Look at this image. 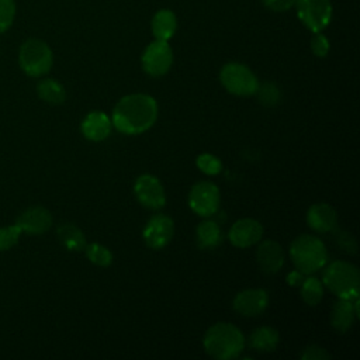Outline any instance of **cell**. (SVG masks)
Segmentation results:
<instances>
[{"label":"cell","mask_w":360,"mask_h":360,"mask_svg":"<svg viewBox=\"0 0 360 360\" xmlns=\"http://www.w3.org/2000/svg\"><path fill=\"white\" fill-rule=\"evenodd\" d=\"M158 118V101L145 93L121 97L114 105L111 122L125 135H138L148 131Z\"/></svg>","instance_id":"1"},{"label":"cell","mask_w":360,"mask_h":360,"mask_svg":"<svg viewBox=\"0 0 360 360\" xmlns=\"http://www.w3.org/2000/svg\"><path fill=\"white\" fill-rule=\"evenodd\" d=\"M245 336L239 328L229 322H217L210 326L202 338L208 356L217 360H231L240 356L245 349Z\"/></svg>","instance_id":"2"},{"label":"cell","mask_w":360,"mask_h":360,"mask_svg":"<svg viewBox=\"0 0 360 360\" xmlns=\"http://www.w3.org/2000/svg\"><path fill=\"white\" fill-rule=\"evenodd\" d=\"M290 256L295 269L305 276L321 270L328 262L323 242L314 235H298L290 245Z\"/></svg>","instance_id":"3"},{"label":"cell","mask_w":360,"mask_h":360,"mask_svg":"<svg viewBox=\"0 0 360 360\" xmlns=\"http://www.w3.org/2000/svg\"><path fill=\"white\" fill-rule=\"evenodd\" d=\"M322 283L338 298L354 300L359 297L360 274L359 269L350 262L336 260L329 263L323 270Z\"/></svg>","instance_id":"4"},{"label":"cell","mask_w":360,"mask_h":360,"mask_svg":"<svg viewBox=\"0 0 360 360\" xmlns=\"http://www.w3.org/2000/svg\"><path fill=\"white\" fill-rule=\"evenodd\" d=\"M18 63L28 76L42 77L53 65V53L46 42L38 38H30L20 48Z\"/></svg>","instance_id":"5"},{"label":"cell","mask_w":360,"mask_h":360,"mask_svg":"<svg viewBox=\"0 0 360 360\" xmlns=\"http://www.w3.org/2000/svg\"><path fill=\"white\" fill-rule=\"evenodd\" d=\"M219 80L226 91L239 97L253 96L259 87L256 75L246 65L239 62L225 63L221 68Z\"/></svg>","instance_id":"6"},{"label":"cell","mask_w":360,"mask_h":360,"mask_svg":"<svg viewBox=\"0 0 360 360\" xmlns=\"http://www.w3.org/2000/svg\"><path fill=\"white\" fill-rule=\"evenodd\" d=\"M221 204V194L217 184L208 180L197 181L188 193V207L202 218L217 214Z\"/></svg>","instance_id":"7"},{"label":"cell","mask_w":360,"mask_h":360,"mask_svg":"<svg viewBox=\"0 0 360 360\" xmlns=\"http://www.w3.org/2000/svg\"><path fill=\"white\" fill-rule=\"evenodd\" d=\"M297 15L312 32H321L332 18L330 0H297Z\"/></svg>","instance_id":"8"},{"label":"cell","mask_w":360,"mask_h":360,"mask_svg":"<svg viewBox=\"0 0 360 360\" xmlns=\"http://www.w3.org/2000/svg\"><path fill=\"white\" fill-rule=\"evenodd\" d=\"M142 69L153 77L166 75L173 65V51L167 41L155 39L150 42L141 58Z\"/></svg>","instance_id":"9"},{"label":"cell","mask_w":360,"mask_h":360,"mask_svg":"<svg viewBox=\"0 0 360 360\" xmlns=\"http://www.w3.org/2000/svg\"><path fill=\"white\" fill-rule=\"evenodd\" d=\"M136 200L149 210H160L166 204V193L160 180L153 174H141L134 184Z\"/></svg>","instance_id":"10"},{"label":"cell","mask_w":360,"mask_h":360,"mask_svg":"<svg viewBox=\"0 0 360 360\" xmlns=\"http://www.w3.org/2000/svg\"><path fill=\"white\" fill-rule=\"evenodd\" d=\"M174 233L173 219L165 214H155L149 218L142 231V238L150 249H163L172 240Z\"/></svg>","instance_id":"11"},{"label":"cell","mask_w":360,"mask_h":360,"mask_svg":"<svg viewBox=\"0 0 360 360\" xmlns=\"http://www.w3.org/2000/svg\"><path fill=\"white\" fill-rule=\"evenodd\" d=\"M263 236V226L253 218H240L228 231L229 242L240 249L259 243Z\"/></svg>","instance_id":"12"},{"label":"cell","mask_w":360,"mask_h":360,"mask_svg":"<svg viewBox=\"0 0 360 360\" xmlns=\"http://www.w3.org/2000/svg\"><path fill=\"white\" fill-rule=\"evenodd\" d=\"M269 305V294L263 288H246L239 291L233 301V309L242 316H257Z\"/></svg>","instance_id":"13"},{"label":"cell","mask_w":360,"mask_h":360,"mask_svg":"<svg viewBox=\"0 0 360 360\" xmlns=\"http://www.w3.org/2000/svg\"><path fill=\"white\" fill-rule=\"evenodd\" d=\"M15 225L30 235H42L52 226V215L45 207L34 205L17 217Z\"/></svg>","instance_id":"14"},{"label":"cell","mask_w":360,"mask_h":360,"mask_svg":"<svg viewBox=\"0 0 360 360\" xmlns=\"http://www.w3.org/2000/svg\"><path fill=\"white\" fill-rule=\"evenodd\" d=\"M256 260L262 271L266 274L277 273L284 264V250L276 240L266 239L256 249Z\"/></svg>","instance_id":"15"},{"label":"cell","mask_w":360,"mask_h":360,"mask_svg":"<svg viewBox=\"0 0 360 360\" xmlns=\"http://www.w3.org/2000/svg\"><path fill=\"white\" fill-rule=\"evenodd\" d=\"M307 224L318 233L330 232L338 225V212L326 202L312 204L307 211Z\"/></svg>","instance_id":"16"},{"label":"cell","mask_w":360,"mask_h":360,"mask_svg":"<svg viewBox=\"0 0 360 360\" xmlns=\"http://www.w3.org/2000/svg\"><path fill=\"white\" fill-rule=\"evenodd\" d=\"M82 134L86 139L93 142H100L108 138L112 129L111 118L103 111H90L82 121Z\"/></svg>","instance_id":"17"},{"label":"cell","mask_w":360,"mask_h":360,"mask_svg":"<svg viewBox=\"0 0 360 360\" xmlns=\"http://www.w3.org/2000/svg\"><path fill=\"white\" fill-rule=\"evenodd\" d=\"M359 316V311L354 308L353 300L339 298L330 312V325L336 332H346L352 328L354 319Z\"/></svg>","instance_id":"18"},{"label":"cell","mask_w":360,"mask_h":360,"mask_svg":"<svg viewBox=\"0 0 360 360\" xmlns=\"http://www.w3.org/2000/svg\"><path fill=\"white\" fill-rule=\"evenodd\" d=\"M150 28L155 39L169 41L177 30L176 14L172 10H166V8L159 10L158 13H155L152 18Z\"/></svg>","instance_id":"19"},{"label":"cell","mask_w":360,"mask_h":360,"mask_svg":"<svg viewBox=\"0 0 360 360\" xmlns=\"http://www.w3.org/2000/svg\"><path fill=\"white\" fill-rule=\"evenodd\" d=\"M280 340L278 332L271 326H260L255 329L249 336V346L253 350L270 353L274 352Z\"/></svg>","instance_id":"20"},{"label":"cell","mask_w":360,"mask_h":360,"mask_svg":"<svg viewBox=\"0 0 360 360\" xmlns=\"http://www.w3.org/2000/svg\"><path fill=\"white\" fill-rule=\"evenodd\" d=\"M195 240L200 249H214L222 242V232L215 221H201L195 228Z\"/></svg>","instance_id":"21"},{"label":"cell","mask_w":360,"mask_h":360,"mask_svg":"<svg viewBox=\"0 0 360 360\" xmlns=\"http://www.w3.org/2000/svg\"><path fill=\"white\" fill-rule=\"evenodd\" d=\"M56 235L59 242L72 252H80L84 250L87 240L84 233L73 224H62L56 229Z\"/></svg>","instance_id":"22"},{"label":"cell","mask_w":360,"mask_h":360,"mask_svg":"<svg viewBox=\"0 0 360 360\" xmlns=\"http://www.w3.org/2000/svg\"><path fill=\"white\" fill-rule=\"evenodd\" d=\"M37 94L41 100L48 104H62L66 100V90L65 87L55 79L45 77L41 79L37 84Z\"/></svg>","instance_id":"23"},{"label":"cell","mask_w":360,"mask_h":360,"mask_svg":"<svg viewBox=\"0 0 360 360\" xmlns=\"http://www.w3.org/2000/svg\"><path fill=\"white\" fill-rule=\"evenodd\" d=\"M300 288H301V298L307 305L315 307L322 301L323 283L321 280H318L316 277L309 274L308 277L304 278Z\"/></svg>","instance_id":"24"},{"label":"cell","mask_w":360,"mask_h":360,"mask_svg":"<svg viewBox=\"0 0 360 360\" xmlns=\"http://www.w3.org/2000/svg\"><path fill=\"white\" fill-rule=\"evenodd\" d=\"M84 252H86L87 259L93 264L100 266V267H108L112 263V259H114L111 250L107 246H104L101 243H97V242L87 243L86 248H84Z\"/></svg>","instance_id":"25"},{"label":"cell","mask_w":360,"mask_h":360,"mask_svg":"<svg viewBox=\"0 0 360 360\" xmlns=\"http://www.w3.org/2000/svg\"><path fill=\"white\" fill-rule=\"evenodd\" d=\"M195 165L207 176H215V174L221 173L222 167H224L221 159L218 156L212 155V153H208V152L200 153L195 159Z\"/></svg>","instance_id":"26"},{"label":"cell","mask_w":360,"mask_h":360,"mask_svg":"<svg viewBox=\"0 0 360 360\" xmlns=\"http://www.w3.org/2000/svg\"><path fill=\"white\" fill-rule=\"evenodd\" d=\"M257 98L264 105H274L280 100V90L274 83H264L257 87L256 93Z\"/></svg>","instance_id":"27"},{"label":"cell","mask_w":360,"mask_h":360,"mask_svg":"<svg viewBox=\"0 0 360 360\" xmlns=\"http://www.w3.org/2000/svg\"><path fill=\"white\" fill-rule=\"evenodd\" d=\"M21 233L22 231L15 224L0 228V250L11 249L18 242Z\"/></svg>","instance_id":"28"},{"label":"cell","mask_w":360,"mask_h":360,"mask_svg":"<svg viewBox=\"0 0 360 360\" xmlns=\"http://www.w3.org/2000/svg\"><path fill=\"white\" fill-rule=\"evenodd\" d=\"M15 17V1L0 0V34L7 31Z\"/></svg>","instance_id":"29"},{"label":"cell","mask_w":360,"mask_h":360,"mask_svg":"<svg viewBox=\"0 0 360 360\" xmlns=\"http://www.w3.org/2000/svg\"><path fill=\"white\" fill-rule=\"evenodd\" d=\"M329 39L321 34V32H314L311 38V51L315 56L318 58H325L329 53Z\"/></svg>","instance_id":"30"},{"label":"cell","mask_w":360,"mask_h":360,"mask_svg":"<svg viewBox=\"0 0 360 360\" xmlns=\"http://www.w3.org/2000/svg\"><path fill=\"white\" fill-rule=\"evenodd\" d=\"M301 359L304 360H326L330 359V354L326 352V349L318 346V345H309L302 350Z\"/></svg>","instance_id":"31"},{"label":"cell","mask_w":360,"mask_h":360,"mask_svg":"<svg viewBox=\"0 0 360 360\" xmlns=\"http://www.w3.org/2000/svg\"><path fill=\"white\" fill-rule=\"evenodd\" d=\"M297 0H263V4L273 11H287L295 6Z\"/></svg>","instance_id":"32"},{"label":"cell","mask_w":360,"mask_h":360,"mask_svg":"<svg viewBox=\"0 0 360 360\" xmlns=\"http://www.w3.org/2000/svg\"><path fill=\"white\" fill-rule=\"evenodd\" d=\"M339 245L340 248L347 252V253H356L357 250V245H356V240L352 235H349L347 232H342L340 236H339Z\"/></svg>","instance_id":"33"},{"label":"cell","mask_w":360,"mask_h":360,"mask_svg":"<svg viewBox=\"0 0 360 360\" xmlns=\"http://www.w3.org/2000/svg\"><path fill=\"white\" fill-rule=\"evenodd\" d=\"M304 278H305V274L301 273V271H298V270L295 269V270H292V271H290V273L287 274L285 281H287V284L291 285V287H300L301 283L304 281Z\"/></svg>","instance_id":"34"}]
</instances>
